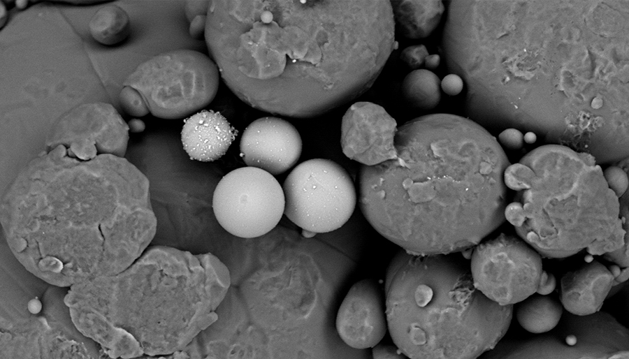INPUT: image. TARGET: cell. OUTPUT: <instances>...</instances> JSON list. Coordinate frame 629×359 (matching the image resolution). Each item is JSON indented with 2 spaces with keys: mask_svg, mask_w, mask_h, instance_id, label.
<instances>
[{
  "mask_svg": "<svg viewBox=\"0 0 629 359\" xmlns=\"http://www.w3.org/2000/svg\"><path fill=\"white\" fill-rule=\"evenodd\" d=\"M210 1H188L185 4V14L189 22L198 15H207Z\"/></svg>",
  "mask_w": 629,
  "mask_h": 359,
  "instance_id": "cell-25",
  "label": "cell"
},
{
  "mask_svg": "<svg viewBox=\"0 0 629 359\" xmlns=\"http://www.w3.org/2000/svg\"><path fill=\"white\" fill-rule=\"evenodd\" d=\"M204 37L237 97L298 118L360 96L398 45L390 1H211Z\"/></svg>",
  "mask_w": 629,
  "mask_h": 359,
  "instance_id": "cell-1",
  "label": "cell"
},
{
  "mask_svg": "<svg viewBox=\"0 0 629 359\" xmlns=\"http://www.w3.org/2000/svg\"><path fill=\"white\" fill-rule=\"evenodd\" d=\"M542 272L539 254L503 233L477 245L471 257L474 286L500 305H514L533 295Z\"/></svg>",
  "mask_w": 629,
  "mask_h": 359,
  "instance_id": "cell-9",
  "label": "cell"
},
{
  "mask_svg": "<svg viewBox=\"0 0 629 359\" xmlns=\"http://www.w3.org/2000/svg\"><path fill=\"white\" fill-rule=\"evenodd\" d=\"M396 158L363 166L359 204L383 237L416 254L463 251L505 221L510 165L496 138L472 119L432 114L400 126Z\"/></svg>",
  "mask_w": 629,
  "mask_h": 359,
  "instance_id": "cell-2",
  "label": "cell"
},
{
  "mask_svg": "<svg viewBox=\"0 0 629 359\" xmlns=\"http://www.w3.org/2000/svg\"><path fill=\"white\" fill-rule=\"evenodd\" d=\"M385 293L372 279L349 290L338 309L335 325L341 339L356 349L373 348L386 331Z\"/></svg>",
  "mask_w": 629,
  "mask_h": 359,
  "instance_id": "cell-13",
  "label": "cell"
},
{
  "mask_svg": "<svg viewBox=\"0 0 629 359\" xmlns=\"http://www.w3.org/2000/svg\"><path fill=\"white\" fill-rule=\"evenodd\" d=\"M394 20L410 38L428 36L439 24L444 10L441 1H391Z\"/></svg>",
  "mask_w": 629,
  "mask_h": 359,
  "instance_id": "cell-16",
  "label": "cell"
},
{
  "mask_svg": "<svg viewBox=\"0 0 629 359\" xmlns=\"http://www.w3.org/2000/svg\"><path fill=\"white\" fill-rule=\"evenodd\" d=\"M127 123L110 103L92 102L78 105L62 114L46 138L48 148L66 146L74 140L96 145L99 154L124 157L129 135Z\"/></svg>",
  "mask_w": 629,
  "mask_h": 359,
  "instance_id": "cell-10",
  "label": "cell"
},
{
  "mask_svg": "<svg viewBox=\"0 0 629 359\" xmlns=\"http://www.w3.org/2000/svg\"><path fill=\"white\" fill-rule=\"evenodd\" d=\"M64 2L73 3V4H92L95 3H101L103 1H64Z\"/></svg>",
  "mask_w": 629,
  "mask_h": 359,
  "instance_id": "cell-34",
  "label": "cell"
},
{
  "mask_svg": "<svg viewBox=\"0 0 629 359\" xmlns=\"http://www.w3.org/2000/svg\"><path fill=\"white\" fill-rule=\"evenodd\" d=\"M374 358H404L405 356L398 347L387 345H375L373 347Z\"/></svg>",
  "mask_w": 629,
  "mask_h": 359,
  "instance_id": "cell-27",
  "label": "cell"
},
{
  "mask_svg": "<svg viewBox=\"0 0 629 359\" xmlns=\"http://www.w3.org/2000/svg\"><path fill=\"white\" fill-rule=\"evenodd\" d=\"M236 135L237 131L219 112L203 110L185 120L181 141L190 159L211 162L226 153Z\"/></svg>",
  "mask_w": 629,
  "mask_h": 359,
  "instance_id": "cell-14",
  "label": "cell"
},
{
  "mask_svg": "<svg viewBox=\"0 0 629 359\" xmlns=\"http://www.w3.org/2000/svg\"><path fill=\"white\" fill-rule=\"evenodd\" d=\"M240 150L247 166L262 169L273 175H280L298 161L302 140L289 122L264 117L246 127L240 138Z\"/></svg>",
  "mask_w": 629,
  "mask_h": 359,
  "instance_id": "cell-12",
  "label": "cell"
},
{
  "mask_svg": "<svg viewBox=\"0 0 629 359\" xmlns=\"http://www.w3.org/2000/svg\"><path fill=\"white\" fill-rule=\"evenodd\" d=\"M425 64L428 68H435L440 62V57L438 54L428 55L425 59Z\"/></svg>",
  "mask_w": 629,
  "mask_h": 359,
  "instance_id": "cell-31",
  "label": "cell"
},
{
  "mask_svg": "<svg viewBox=\"0 0 629 359\" xmlns=\"http://www.w3.org/2000/svg\"><path fill=\"white\" fill-rule=\"evenodd\" d=\"M440 81L433 72L417 69L410 73L402 84V94L412 106L430 110L439 103L441 98Z\"/></svg>",
  "mask_w": 629,
  "mask_h": 359,
  "instance_id": "cell-20",
  "label": "cell"
},
{
  "mask_svg": "<svg viewBox=\"0 0 629 359\" xmlns=\"http://www.w3.org/2000/svg\"><path fill=\"white\" fill-rule=\"evenodd\" d=\"M12 251L40 263L126 267L157 230L147 177L124 157L73 155L58 145L17 174L1 199Z\"/></svg>",
  "mask_w": 629,
  "mask_h": 359,
  "instance_id": "cell-3",
  "label": "cell"
},
{
  "mask_svg": "<svg viewBox=\"0 0 629 359\" xmlns=\"http://www.w3.org/2000/svg\"><path fill=\"white\" fill-rule=\"evenodd\" d=\"M440 85L446 94L450 96H455L462 91L463 82L459 75L451 73L443 78Z\"/></svg>",
  "mask_w": 629,
  "mask_h": 359,
  "instance_id": "cell-26",
  "label": "cell"
},
{
  "mask_svg": "<svg viewBox=\"0 0 629 359\" xmlns=\"http://www.w3.org/2000/svg\"><path fill=\"white\" fill-rule=\"evenodd\" d=\"M282 189L284 214L303 230L314 234L342 227L356 203L355 187L348 173L329 159L301 163L287 177Z\"/></svg>",
  "mask_w": 629,
  "mask_h": 359,
  "instance_id": "cell-7",
  "label": "cell"
},
{
  "mask_svg": "<svg viewBox=\"0 0 629 359\" xmlns=\"http://www.w3.org/2000/svg\"><path fill=\"white\" fill-rule=\"evenodd\" d=\"M207 22V15H198L194 18L189 27V32L191 37L200 38L205 36Z\"/></svg>",
  "mask_w": 629,
  "mask_h": 359,
  "instance_id": "cell-28",
  "label": "cell"
},
{
  "mask_svg": "<svg viewBox=\"0 0 629 359\" xmlns=\"http://www.w3.org/2000/svg\"><path fill=\"white\" fill-rule=\"evenodd\" d=\"M556 286V279L552 274H548L543 271L541 279L537 289L538 293L547 295L551 293Z\"/></svg>",
  "mask_w": 629,
  "mask_h": 359,
  "instance_id": "cell-29",
  "label": "cell"
},
{
  "mask_svg": "<svg viewBox=\"0 0 629 359\" xmlns=\"http://www.w3.org/2000/svg\"><path fill=\"white\" fill-rule=\"evenodd\" d=\"M500 142L506 147L517 149L523 145V133L514 128H508L502 131L498 136Z\"/></svg>",
  "mask_w": 629,
  "mask_h": 359,
  "instance_id": "cell-24",
  "label": "cell"
},
{
  "mask_svg": "<svg viewBox=\"0 0 629 359\" xmlns=\"http://www.w3.org/2000/svg\"><path fill=\"white\" fill-rule=\"evenodd\" d=\"M516 191L505 217L542 256L563 258L612 233L619 198L595 157L562 145H547L526 154L504 172Z\"/></svg>",
  "mask_w": 629,
  "mask_h": 359,
  "instance_id": "cell-5",
  "label": "cell"
},
{
  "mask_svg": "<svg viewBox=\"0 0 629 359\" xmlns=\"http://www.w3.org/2000/svg\"><path fill=\"white\" fill-rule=\"evenodd\" d=\"M129 131L132 133H140L145 129L144 122L138 118L130 119L127 123Z\"/></svg>",
  "mask_w": 629,
  "mask_h": 359,
  "instance_id": "cell-30",
  "label": "cell"
},
{
  "mask_svg": "<svg viewBox=\"0 0 629 359\" xmlns=\"http://www.w3.org/2000/svg\"><path fill=\"white\" fill-rule=\"evenodd\" d=\"M521 302L516 311V318L519 324L527 331L544 333L558 324L563 307L554 299L544 295H534Z\"/></svg>",
  "mask_w": 629,
  "mask_h": 359,
  "instance_id": "cell-17",
  "label": "cell"
},
{
  "mask_svg": "<svg viewBox=\"0 0 629 359\" xmlns=\"http://www.w3.org/2000/svg\"><path fill=\"white\" fill-rule=\"evenodd\" d=\"M619 218L612 233L607 237L596 240L586 249L593 255H603L604 258L623 268L628 267V191L619 198Z\"/></svg>",
  "mask_w": 629,
  "mask_h": 359,
  "instance_id": "cell-18",
  "label": "cell"
},
{
  "mask_svg": "<svg viewBox=\"0 0 629 359\" xmlns=\"http://www.w3.org/2000/svg\"><path fill=\"white\" fill-rule=\"evenodd\" d=\"M614 280L605 265L594 261L561 279L560 300L570 314L586 316L598 312Z\"/></svg>",
  "mask_w": 629,
  "mask_h": 359,
  "instance_id": "cell-15",
  "label": "cell"
},
{
  "mask_svg": "<svg viewBox=\"0 0 629 359\" xmlns=\"http://www.w3.org/2000/svg\"><path fill=\"white\" fill-rule=\"evenodd\" d=\"M0 12H1L0 27L1 29L5 25L6 22L8 20V16L6 5L2 1H1V2H0Z\"/></svg>",
  "mask_w": 629,
  "mask_h": 359,
  "instance_id": "cell-32",
  "label": "cell"
},
{
  "mask_svg": "<svg viewBox=\"0 0 629 359\" xmlns=\"http://www.w3.org/2000/svg\"><path fill=\"white\" fill-rule=\"evenodd\" d=\"M90 36L98 43L114 45L129 35L130 19L121 7L109 4L97 10L88 23Z\"/></svg>",
  "mask_w": 629,
  "mask_h": 359,
  "instance_id": "cell-19",
  "label": "cell"
},
{
  "mask_svg": "<svg viewBox=\"0 0 629 359\" xmlns=\"http://www.w3.org/2000/svg\"><path fill=\"white\" fill-rule=\"evenodd\" d=\"M384 293L391 337L411 358H477L500 342L512 318L513 305L487 298L447 254L399 251Z\"/></svg>",
  "mask_w": 629,
  "mask_h": 359,
  "instance_id": "cell-4",
  "label": "cell"
},
{
  "mask_svg": "<svg viewBox=\"0 0 629 359\" xmlns=\"http://www.w3.org/2000/svg\"><path fill=\"white\" fill-rule=\"evenodd\" d=\"M396 120L377 104L356 102L342 119L340 143L344 154L372 166L397 156Z\"/></svg>",
  "mask_w": 629,
  "mask_h": 359,
  "instance_id": "cell-11",
  "label": "cell"
},
{
  "mask_svg": "<svg viewBox=\"0 0 629 359\" xmlns=\"http://www.w3.org/2000/svg\"><path fill=\"white\" fill-rule=\"evenodd\" d=\"M119 102L122 109L129 115L143 117L150 112L143 96L131 86H124L122 89Z\"/></svg>",
  "mask_w": 629,
  "mask_h": 359,
  "instance_id": "cell-21",
  "label": "cell"
},
{
  "mask_svg": "<svg viewBox=\"0 0 629 359\" xmlns=\"http://www.w3.org/2000/svg\"><path fill=\"white\" fill-rule=\"evenodd\" d=\"M428 55V50L424 45H415L404 49L400 58L410 68H416L423 64Z\"/></svg>",
  "mask_w": 629,
  "mask_h": 359,
  "instance_id": "cell-23",
  "label": "cell"
},
{
  "mask_svg": "<svg viewBox=\"0 0 629 359\" xmlns=\"http://www.w3.org/2000/svg\"><path fill=\"white\" fill-rule=\"evenodd\" d=\"M219 73L207 55L176 50L140 64L123 85L141 94L154 116L173 119L185 117L212 102L219 87Z\"/></svg>",
  "mask_w": 629,
  "mask_h": 359,
  "instance_id": "cell-6",
  "label": "cell"
},
{
  "mask_svg": "<svg viewBox=\"0 0 629 359\" xmlns=\"http://www.w3.org/2000/svg\"><path fill=\"white\" fill-rule=\"evenodd\" d=\"M283 189L270 173L255 167L224 175L213 193L212 207L219 224L238 237L252 239L273 230L284 212Z\"/></svg>",
  "mask_w": 629,
  "mask_h": 359,
  "instance_id": "cell-8",
  "label": "cell"
},
{
  "mask_svg": "<svg viewBox=\"0 0 629 359\" xmlns=\"http://www.w3.org/2000/svg\"><path fill=\"white\" fill-rule=\"evenodd\" d=\"M628 170L624 169L619 164V166H612L603 171L609 188L619 198L628 191Z\"/></svg>",
  "mask_w": 629,
  "mask_h": 359,
  "instance_id": "cell-22",
  "label": "cell"
},
{
  "mask_svg": "<svg viewBox=\"0 0 629 359\" xmlns=\"http://www.w3.org/2000/svg\"><path fill=\"white\" fill-rule=\"evenodd\" d=\"M537 139L536 135L533 132H528L523 136V140L528 143H533Z\"/></svg>",
  "mask_w": 629,
  "mask_h": 359,
  "instance_id": "cell-33",
  "label": "cell"
},
{
  "mask_svg": "<svg viewBox=\"0 0 629 359\" xmlns=\"http://www.w3.org/2000/svg\"><path fill=\"white\" fill-rule=\"evenodd\" d=\"M28 3H29L28 1L18 0V1H15V5L16 8L20 10H22V9L25 8L27 6Z\"/></svg>",
  "mask_w": 629,
  "mask_h": 359,
  "instance_id": "cell-35",
  "label": "cell"
}]
</instances>
